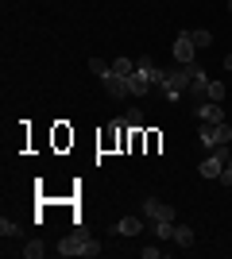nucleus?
Instances as JSON below:
<instances>
[{"label": "nucleus", "instance_id": "f257e3e1", "mask_svg": "<svg viewBox=\"0 0 232 259\" xmlns=\"http://www.w3.org/2000/svg\"><path fill=\"white\" fill-rule=\"evenodd\" d=\"M58 255H66V259L70 255H101V248L85 228H74V232H66V236L58 240Z\"/></svg>", "mask_w": 232, "mask_h": 259}, {"label": "nucleus", "instance_id": "f03ea898", "mask_svg": "<svg viewBox=\"0 0 232 259\" xmlns=\"http://www.w3.org/2000/svg\"><path fill=\"white\" fill-rule=\"evenodd\" d=\"M198 136H201V143H205L209 151H217V147H228V143H232V128L224 124V120H221V124H201Z\"/></svg>", "mask_w": 232, "mask_h": 259}, {"label": "nucleus", "instance_id": "7ed1b4c3", "mask_svg": "<svg viewBox=\"0 0 232 259\" xmlns=\"http://www.w3.org/2000/svg\"><path fill=\"white\" fill-rule=\"evenodd\" d=\"M101 81H105V89H109V97H116V101H120V97H132V77L112 74V70H109Z\"/></svg>", "mask_w": 232, "mask_h": 259}, {"label": "nucleus", "instance_id": "20e7f679", "mask_svg": "<svg viewBox=\"0 0 232 259\" xmlns=\"http://www.w3.org/2000/svg\"><path fill=\"white\" fill-rule=\"evenodd\" d=\"M194 112H198L201 124H221V120H224V101H209V97H205Z\"/></svg>", "mask_w": 232, "mask_h": 259}, {"label": "nucleus", "instance_id": "39448f33", "mask_svg": "<svg viewBox=\"0 0 232 259\" xmlns=\"http://www.w3.org/2000/svg\"><path fill=\"white\" fill-rule=\"evenodd\" d=\"M224 147H217V151H209V159H201V166H198V174L201 178H221V170H224Z\"/></svg>", "mask_w": 232, "mask_h": 259}, {"label": "nucleus", "instance_id": "423d86ee", "mask_svg": "<svg viewBox=\"0 0 232 259\" xmlns=\"http://www.w3.org/2000/svg\"><path fill=\"white\" fill-rule=\"evenodd\" d=\"M144 217H151V225L155 221H174V209L159 197H144Z\"/></svg>", "mask_w": 232, "mask_h": 259}, {"label": "nucleus", "instance_id": "0eeeda50", "mask_svg": "<svg viewBox=\"0 0 232 259\" xmlns=\"http://www.w3.org/2000/svg\"><path fill=\"white\" fill-rule=\"evenodd\" d=\"M194 51H198V47H194V39H190V31L174 39V62L178 66H194Z\"/></svg>", "mask_w": 232, "mask_h": 259}, {"label": "nucleus", "instance_id": "6e6552de", "mask_svg": "<svg viewBox=\"0 0 232 259\" xmlns=\"http://www.w3.org/2000/svg\"><path fill=\"white\" fill-rule=\"evenodd\" d=\"M116 232H120V236H140V232H144V221H140V217H124L120 225H116Z\"/></svg>", "mask_w": 232, "mask_h": 259}, {"label": "nucleus", "instance_id": "1a4fd4ad", "mask_svg": "<svg viewBox=\"0 0 232 259\" xmlns=\"http://www.w3.org/2000/svg\"><path fill=\"white\" fill-rule=\"evenodd\" d=\"M174 244L190 248V244H194V228H190V225H174Z\"/></svg>", "mask_w": 232, "mask_h": 259}, {"label": "nucleus", "instance_id": "9d476101", "mask_svg": "<svg viewBox=\"0 0 232 259\" xmlns=\"http://www.w3.org/2000/svg\"><path fill=\"white\" fill-rule=\"evenodd\" d=\"M20 251H23L27 259H43V251H47V248H43V240H27Z\"/></svg>", "mask_w": 232, "mask_h": 259}, {"label": "nucleus", "instance_id": "9b49d317", "mask_svg": "<svg viewBox=\"0 0 232 259\" xmlns=\"http://www.w3.org/2000/svg\"><path fill=\"white\" fill-rule=\"evenodd\" d=\"M205 85H209V77H205L198 66H194V74H190V89H194V93H205Z\"/></svg>", "mask_w": 232, "mask_h": 259}, {"label": "nucleus", "instance_id": "f8f14e48", "mask_svg": "<svg viewBox=\"0 0 232 259\" xmlns=\"http://www.w3.org/2000/svg\"><path fill=\"white\" fill-rule=\"evenodd\" d=\"M155 236L159 240H174V221H155Z\"/></svg>", "mask_w": 232, "mask_h": 259}, {"label": "nucleus", "instance_id": "ddd939ff", "mask_svg": "<svg viewBox=\"0 0 232 259\" xmlns=\"http://www.w3.org/2000/svg\"><path fill=\"white\" fill-rule=\"evenodd\" d=\"M112 74L132 77V74H135V62H132V58H116V62H112Z\"/></svg>", "mask_w": 232, "mask_h": 259}, {"label": "nucleus", "instance_id": "4468645a", "mask_svg": "<svg viewBox=\"0 0 232 259\" xmlns=\"http://www.w3.org/2000/svg\"><path fill=\"white\" fill-rule=\"evenodd\" d=\"M224 93H228V89H224L221 81H209V85H205V97L209 101H224Z\"/></svg>", "mask_w": 232, "mask_h": 259}, {"label": "nucleus", "instance_id": "2eb2a0df", "mask_svg": "<svg viewBox=\"0 0 232 259\" xmlns=\"http://www.w3.org/2000/svg\"><path fill=\"white\" fill-rule=\"evenodd\" d=\"M0 236H4V240H8V236H20V225L4 217V221H0Z\"/></svg>", "mask_w": 232, "mask_h": 259}, {"label": "nucleus", "instance_id": "dca6fc26", "mask_svg": "<svg viewBox=\"0 0 232 259\" xmlns=\"http://www.w3.org/2000/svg\"><path fill=\"white\" fill-rule=\"evenodd\" d=\"M89 70H93L97 77H105V74L112 70V66H109V62H101V58H89Z\"/></svg>", "mask_w": 232, "mask_h": 259}, {"label": "nucleus", "instance_id": "f3484780", "mask_svg": "<svg viewBox=\"0 0 232 259\" xmlns=\"http://www.w3.org/2000/svg\"><path fill=\"white\" fill-rule=\"evenodd\" d=\"M190 39H194V47H209V43H213L209 31H190Z\"/></svg>", "mask_w": 232, "mask_h": 259}, {"label": "nucleus", "instance_id": "a211bd4d", "mask_svg": "<svg viewBox=\"0 0 232 259\" xmlns=\"http://www.w3.org/2000/svg\"><path fill=\"white\" fill-rule=\"evenodd\" d=\"M124 120H128V124H132V132H135V128H140V124H144V112H140V108H132V112H128V116H124Z\"/></svg>", "mask_w": 232, "mask_h": 259}, {"label": "nucleus", "instance_id": "6ab92c4d", "mask_svg": "<svg viewBox=\"0 0 232 259\" xmlns=\"http://www.w3.org/2000/svg\"><path fill=\"white\" fill-rule=\"evenodd\" d=\"M221 182H224V186H232V155H228V159H224V170H221Z\"/></svg>", "mask_w": 232, "mask_h": 259}, {"label": "nucleus", "instance_id": "aec40b11", "mask_svg": "<svg viewBox=\"0 0 232 259\" xmlns=\"http://www.w3.org/2000/svg\"><path fill=\"white\" fill-rule=\"evenodd\" d=\"M224 70H232V54H224Z\"/></svg>", "mask_w": 232, "mask_h": 259}, {"label": "nucleus", "instance_id": "412c9836", "mask_svg": "<svg viewBox=\"0 0 232 259\" xmlns=\"http://www.w3.org/2000/svg\"><path fill=\"white\" fill-rule=\"evenodd\" d=\"M228 12H232V0H228Z\"/></svg>", "mask_w": 232, "mask_h": 259}]
</instances>
